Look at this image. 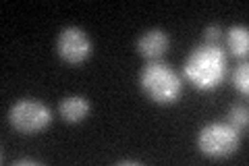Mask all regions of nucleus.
Returning a JSON list of instances; mask_svg holds the SVG:
<instances>
[{
    "label": "nucleus",
    "mask_w": 249,
    "mask_h": 166,
    "mask_svg": "<svg viewBox=\"0 0 249 166\" xmlns=\"http://www.w3.org/2000/svg\"><path fill=\"white\" fill-rule=\"evenodd\" d=\"M185 77L193 88L210 92L227 77V52L220 46H197L185 60Z\"/></svg>",
    "instance_id": "obj_1"
},
{
    "label": "nucleus",
    "mask_w": 249,
    "mask_h": 166,
    "mask_svg": "<svg viewBox=\"0 0 249 166\" xmlns=\"http://www.w3.org/2000/svg\"><path fill=\"white\" fill-rule=\"evenodd\" d=\"M139 85L147 98L156 104H173L183 92V83L173 69L160 60H152L145 65L139 75Z\"/></svg>",
    "instance_id": "obj_2"
},
{
    "label": "nucleus",
    "mask_w": 249,
    "mask_h": 166,
    "mask_svg": "<svg viewBox=\"0 0 249 166\" xmlns=\"http://www.w3.org/2000/svg\"><path fill=\"white\" fill-rule=\"evenodd\" d=\"M197 146L201 154L214 160H224L235 154L239 146V131L229 123H210L197 135Z\"/></svg>",
    "instance_id": "obj_3"
},
{
    "label": "nucleus",
    "mask_w": 249,
    "mask_h": 166,
    "mask_svg": "<svg viewBox=\"0 0 249 166\" xmlns=\"http://www.w3.org/2000/svg\"><path fill=\"white\" fill-rule=\"evenodd\" d=\"M52 121V112L37 100H19L9 110V123L19 133L44 131Z\"/></svg>",
    "instance_id": "obj_4"
},
{
    "label": "nucleus",
    "mask_w": 249,
    "mask_h": 166,
    "mask_svg": "<svg viewBox=\"0 0 249 166\" xmlns=\"http://www.w3.org/2000/svg\"><path fill=\"white\" fill-rule=\"evenodd\" d=\"M58 56L69 65H81L91 54V39L81 27H65L56 39Z\"/></svg>",
    "instance_id": "obj_5"
},
{
    "label": "nucleus",
    "mask_w": 249,
    "mask_h": 166,
    "mask_svg": "<svg viewBox=\"0 0 249 166\" xmlns=\"http://www.w3.org/2000/svg\"><path fill=\"white\" fill-rule=\"evenodd\" d=\"M168 36L160 29H150L137 39V52L147 60H158L168 50Z\"/></svg>",
    "instance_id": "obj_6"
},
{
    "label": "nucleus",
    "mask_w": 249,
    "mask_h": 166,
    "mask_svg": "<svg viewBox=\"0 0 249 166\" xmlns=\"http://www.w3.org/2000/svg\"><path fill=\"white\" fill-rule=\"evenodd\" d=\"M224 46L231 56L241 58L245 56L249 50V31L245 25H232L227 34H224Z\"/></svg>",
    "instance_id": "obj_7"
},
{
    "label": "nucleus",
    "mask_w": 249,
    "mask_h": 166,
    "mask_svg": "<svg viewBox=\"0 0 249 166\" xmlns=\"http://www.w3.org/2000/svg\"><path fill=\"white\" fill-rule=\"evenodd\" d=\"M58 110H60V116L67 123H81L89 112V102L81 96H71L60 102Z\"/></svg>",
    "instance_id": "obj_8"
},
{
    "label": "nucleus",
    "mask_w": 249,
    "mask_h": 166,
    "mask_svg": "<svg viewBox=\"0 0 249 166\" xmlns=\"http://www.w3.org/2000/svg\"><path fill=\"white\" fill-rule=\"evenodd\" d=\"M247 116H249L247 106H241V104L232 106L229 112V125H232L237 131H243L247 127Z\"/></svg>",
    "instance_id": "obj_9"
},
{
    "label": "nucleus",
    "mask_w": 249,
    "mask_h": 166,
    "mask_svg": "<svg viewBox=\"0 0 249 166\" xmlns=\"http://www.w3.org/2000/svg\"><path fill=\"white\" fill-rule=\"evenodd\" d=\"M232 85H235L237 92L247 96V92H249V69H247V65H241L235 69V73H232Z\"/></svg>",
    "instance_id": "obj_10"
},
{
    "label": "nucleus",
    "mask_w": 249,
    "mask_h": 166,
    "mask_svg": "<svg viewBox=\"0 0 249 166\" xmlns=\"http://www.w3.org/2000/svg\"><path fill=\"white\" fill-rule=\"evenodd\" d=\"M204 37H206V44L218 46V42H220V37H222V27L220 25H210V27H206Z\"/></svg>",
    "instance_id": "obj_11"
},
{
    "label": "nucleus",
    "mask_w": 249,
    "mask_h": 166,
    "mask_svg": "<svg viewBox=\"0 0 249 166\" xmlns=\"http://www.w3.org/2000/svg\"><path fill=\"white\" fill-rule=\"evenodd\" d=\"M15 164H37L36 160H31V158H21V160H17Z\"/></svg>",
    "instance_id": "obj_12"
}]
</instances>
